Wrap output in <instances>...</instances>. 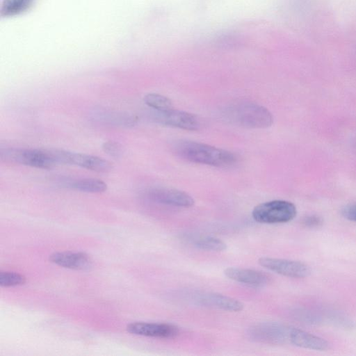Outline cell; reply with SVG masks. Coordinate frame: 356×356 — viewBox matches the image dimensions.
<instances>
[{"instance_id": "1", "label": "cell", "mask_w": 356, "mask_h": 356, "mask_svg": "<svg viewBox=\"0 0 356 356\" xmlns=\"http://www.w3.org/2000/svg\"><path fill=\"white\" fill-rule=\"evenodd\" d=\"M172 149L180 158L195 163L227 167L237 160L235 154L229 151L191 140L176 141Z\"/></svg>"}, {"instance_id": "2", "label": "cell", "mask_w": 356, "mask_h": 356, "mask_svg": "<svg viewBox=\"0 0 356 356\" xmlns=\"http://www.w3.org/2000/svg\"><path fill=\"white\" fill-rule=\"evenodd\" d=\"M223 113L230 122L245 128H266L273 122V117L266 108L250 102L233 104Z\"/></svg>"}, {"instance_id": "3", "label": "cell", "mask_w": 356, "mask_h": 356, "mask_svg": "<svg viewBox=\"0 0 356 356\" xmlns=\"http://www.w3.org/2000/svg\"><path fill=\"white\" fill-rule=\"evenodd\" d=\"M297 214L294 204L286 200H276L256 206L252 212L253 219L260 223L277 224L292 220Z\"/></svg>"}, {"instance_id": "4", "label": "cell", "mask_w": 356, "mask_h": 356, "mask_svg": "<svg viewBox=\"0 0 356 356\" xmlns=\"http://www.w3.org/2000/svg\"><path fill=\"white\" fill-rule=\"evenodd\" d=\"M0 156L6 161L42 169L51 168L56 164L49 149L1 148Z\"/></svg>"}, {"instance_id": "5", "label": "cell", "mask_w": 356, "mask_h": 356, "mask_svg": "<svg viewBox=\"0 0 356 356\" xmlns=\"http://www.w3.org/2000/svg\"><path fill=\"white\" fill-rule=\"evenodd\" d=\"M258 262L264 268L288 277L304 278L311 273L309 267L298 261L264 257Z\"/></svg>"}, {"instance_id": "6", "label": "cell", "mask_w": 356, "mask_h": 356, "mask_svg": "<svg viewBox=\"0 0 356 356\" xmlns=\"http://www.w3.org/2000/svg\"><path fill=\"white\" fill-rule=\"evenodd\" d=\"M152 118L160 124L188 131L197 130L200 127V121L195 115L173 108L161 111H156L152 113Z\"/></svg>"}, {"instance_id": "7", "label": "cell", "mask_w": 356, "mask_h": 356, "mask_svg": "<svg viewBox=\"0 0 356 356\" xmlns=\"http://www.w3.org/2000/svg\"><path fill=\"white\" fill-rule=\"evenodd\" d=\"M58 161L59 163L76 165L98 172H107L113 168L108 161L102 158L64 150H58Z\"/></svg>"}, {"instance_id": "8", "label": "cell", "mask_w": 356, "mask_h": 356, "mask_svg": "<svg viewBox=\"0 0 356 356\" xmlns=\"http://www.w3.org/2000/svg\"><path fill=\"white\" fill-rule=\"evenodd\" d=\"M147 196L154 202L177 207L188 208L195 203L188 193L174 188H152L147 191Z\"/></svg>"}, {"instance_id": "9", "label": "cell", "mask_w": 356, "mask_h": 356, "mask_svg": "<svg viewBox=\"0 0 356 356\" xmlns=\"http://www.w3.org/2000/svg\"><path fill=\"white\" fill-rule=\"evenodd\" d=\"M290 327L277 323H264L252 327L250 334L259 341L282 344L289 343Z\"/></svg>"}, {"instance_id": "10", "label": "cell", "mask_w": 356, "mask_h": 356, "mask_svg": "<svg viewBox=\"0 0 356 356\" xmlns=\"http://www.w3.org/2000/svg\"><path fill=\"white\" fill-rule=\"evenodd\" d=\"M127 331L133 334L161 338H173L179 333V328L172 324L146 322H134L129 324Z\"/></svg>"}, {"instance_id": "11", "label": "cell", "mask_w": 356, "mask_h": 356, "mask_svg": "<svg viewBox=\"0 0 356 356\" xmlns=\"http://www.w3.org/2000/svg\"><path fill=\"white\" fill-rule=\"evenodd\" d=\"M49 261L59 266L79 270H88L92 266V261L84 252H58L49 257Z\"/></svg>"}, {"instance_id": "12", "label": "cell", "mask_w": 356, "mask_h": 356, "mask_svg": "<svg viewBox=\"0 0 356 356\" xmlns=\"http://www.w3.org/2000/svg\"><path fill=\"white\" fill-rule=\"evenodd\" d=\"M224 274L232 280L256 287L263 286L268 281L266 274L254 269L230 267L224 270Z\"/></svg>"}, {"instance_id": "13", "label": "cell", "mask_w": 356, "mask_h": 356, "mask_svg": "<svg viewBox=\"0 0 356 356\" xmlns=\"http://www.w3.org/2000/svg\"><path fill=\"white\" fill-rule=\"evenodd\" d=\"M289 343L300 348L325 350L328 343L324 339L296 327H290Z\"/></svg>"}, {"instance_id": "14", "label": "cell", "mask_w": 356, "mask_h": 356, "mask_svg": "<svg viewBox=\"0 0 356 356\" xmlns=\"http://www.w3.org/2000/svg\"><path fill=\"white\" fill-rule=\"evenodd\" d=\"M197 301L203 305L229 312H239L243 309V304L241 302L216 293H203L198 298Z\"/></svg>"}, {"instance_id": "15", "label": "cell", "mask_w": 356, "mask_h": 356, "mask_svg": "<svg viewBox=\"0 0 356 356\" xmlns=\"http://www.w3.org/2000/svg\"><path fill=\"white\" fill-rule=\"evenodd\" d=\"M195 248L209 251H223L226 250L227 245L220 239L202 235H194L188 236L187 239Z\"/></svg>"}, {"instance_id": "16", "label": "cell", "mask_w": 356, "mask_h": 356, "mask_svg": "<svg viewBox=\"0 0 356 356\" xmlns=\"http://www.w3.org/2000/svg\"><path fill=\"white\" fill-rule=\"evenodd\" d=\"M35 0H3L1 8V17H10L29 10Z\"/></svg>"}, {"instance_id": "17", "label": "cell", "mask_w": 356, "mask_h": 356, "mask_svg": "<svg viewBox=\"0 0 356 356\" xmlns=\"http://www.w3.org/2000/svg\"><path fill=\"white\" fill-rule=\"evenodd\" d=\"M93 115L98 120L120 126H133L136 122V119L128 114L98 111H95Z\"/></svg>"}, {"instance_id": "18", "label": "cell", "mask_w": 356, "mask_h": 356, "mask_svg": "<svg viewBox=\"0 0 356 356\" xmlns=\"http://www.w3.org/2000/svg\"><path fill=\"white\" fill-rule=\"evenodd\" d=\"M70 186L79 191L86 193H102L106 190L105 182L97 179H81L70 184Z\"/></svg>"}, {"instance_id": "19", "label": "cell", "mask_w": 356, "mask_h": 356, "mask_svg": "<svg viewBox=\"0 0 356 356\" xmlns=\"http://www.w3.org/2000/svg\"><path fill=\"white\" fill-rule=\"evenodd\" d=\"M144 102L149 107L156 111H165L172 108V101L163 95L156 93H149L144 97Z\"/></svg>"}, {"instance_id": "20", "label": "cell", "mask_w": 356, "mask_h": 356, "mask_svg": "<svg viewBox=\"0 0 356 356\" xmlns=\"http://www.w3.org/2000/svg\"><path fill=\"white\" fill-rule=\"evenodd\" d=\"M26 277L18 273L1 271L0 286L2 287H11L24 284Z\"/></svg>"}, {"instance_id": "21", "label": "cell", "mask_w": 356, "mask_h": 356, "mask_svg": "<svg viewBox=\"0 0 356 356\" xmlns=\"http://www.w3.org/2000/svg\"><path fill=\"white\" fill-rule=\"evenodd\" d=\"M217 44L222 47H236L241 44V38L234 34L220 35L216 41Z\"/></svg>"}, {"instance_id": "22", "label": "cell", "mask_w": 356, "mask_h": 356, "mask_svg": "<svg viewBox=\"0 0 356 356\" xmlns=\"http://www.w3.org/2000/svg\"><path fill=\"white\" fill-rule=\"evenodd\" d=\"M102 148L106 154L115 158L120 156L122 153V146L118 143L114 141L105 142L102 145Z\"/></svg>"}, {"instance_id": "23", "label": "cell", "mask_w": 356, "mask_h": 356, "mask_svg": "<svg viewBox=\"0 0 356 356\" xmlns=\"http://www.w3.org/2000/svg\"><path fill=\"white\" fill-rule=\"evenodd\" d=\"M341 214L345 218L356 222V203L345 206L341 209Z\"/></svg>"}, {"instance_id": "24", "label": "cell", "mask_w": 356, "mask_h": 356, "mask_svg": "<svg viewBox=\"0 0 356 356\" xmlns=\"http://www.w3.org/2000/svg\"><path fill=\"white\" fill-rule=\"evenodd\" d=\"M323 222L322 218L317 215H308L302 220V223L308 227H316L320 226Z\"/></svg>"}]
</instances>
